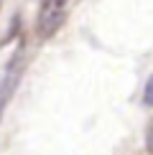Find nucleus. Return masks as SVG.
I'll return each instance as SVG.
<instances>
[{"instance_id":"1","label":"nucleus","mask_w":153,"mask_h":155,"mask_svg":"<svg viewBox=\"0 0 153 155\" xmlns=\"http://www.w3.org/2000/svg\"><path fill=\"white\" fill-rule=\"evenodd\" d=\"M23 71H25V46H18L15 54L10 56L3 76H0V117H3V112L8 109L13 94H15L18 84L23 79Z\"/></svg>"},{"instance_id":"2","label":"nucleus","mask_w":153,"mask_h":155,"mask_svg":"<svg viewBox=\"0 0 153 155\" xmlns=\"http://www.w3.org/2000/svg\"><path fill=\"white\" fill-rule=\"evenodd\" d=\"M64 21H66V0H43L38 23H36V33L41 38H49L64 25Z\"/></svg>"},{"instance_id":"3","label":"nucleus","mask_w":153,"mask_h":155,"mask_svg":"<svg viewBox=\"0 0 153 155\" xmlns=\"http://www.w3.org/2000/svg\"><path fill=\"white\" fill-rule=\"evenodd\" d=\"M143 99H145L148 107H153V76L148 79V84H145V89H143Z\"/></svg>"},{"instance_id":"4","label":"nucleus","mask_w":153,"mask_h":155,"mask_svg":"<svg viewBox=\"0 0 153 155\" xmlns=\"http://www.w3.org/2000/svg\"><path fill=\"white\" fill-rule=\"evenodd\" d=\"M148 145H151V153H153V125H151V132H148Z\"/></svg>"}]
</instances>
